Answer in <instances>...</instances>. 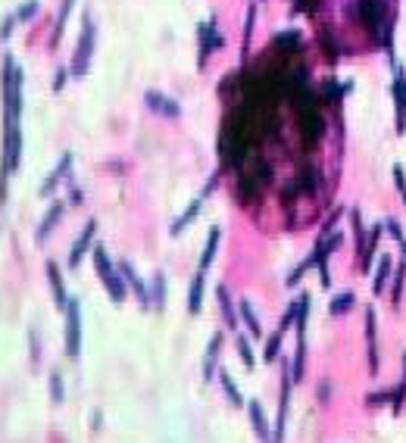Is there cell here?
<instances>
[{
    "label": "cell",
    "mask_w": 406,
    "mask_h": 443,
    "mask_svg": "<svg viewBox=\"0 0 406 443\" xmlns=\"http://www.w3.org/2000/svg\"><path fill=\"white\" fill-rule=\"evenodd\" d=\"M203 281H207V272L197 268V275H194V281H191V290H187V312L191 315H197L203 310Z\"/></svg>",
    "instance_id": "obj_20"
},
{
    "label": "cell",
    "mask_w": 406,
    "mask_h": 443,
    "mask_svg": "<svg viewBox=\"0 0 406 443\" xmlns=\"http://www.w3.org/2000/svg\"><path fill=\"white\" fill-rule=\"evenodd\" d=\"M50 400L57 403V406L66 400V387H62V375H60V371H50Z\"/></svg>",
    "instance_id": "obj_29"
},
{
    "label": "cell",
    "mask_w": 406,
    "mask_h": 443,
    "mask_svg": "<svg viewBox=\"0 0 406 443\" xmlns=\"http://www.w3.org/2000/svg\"><path fill=\"white\" fill-rule=\"evenodd\" d=\"M247 415H250V425H253L256 437H260L263 443H272L269 422H265V412H263V406H260V403H256V400H250V403H247Z\"/></svg>",
    "instance_id": "obj_16"
},
{
    "label": "cell",
    "mask_w": 406,
    "mask_h": 443,
    "mask_svg": "<svg viewBox=\"0 0 406 443\" xmlns=\"http://www.w3.org/2000/svg\"><path fill=\"white\" fill-rule=\"evenodd\" d=\"M13 26H16V16H10V19H4V28H0V38H10Z\"/></svg>",
    "instance_id": "obj_37"
},
{
    "label": "cell",
    "mask_w": 406,
    "mask_h": 443,
    "mask_svg": "<svg viewBox=\"0 0 406 443\" xmlns=\"http://www.w3.org/2000/svg\"><path fill=\"white\" fill-rule=\"evenodd\" d=\"M144 100H147V106H150L156 116H163V119H178V116H182V106H178L172 97H166V94H160V91H147Z\"/></svg>",
    "instance_id": "obj_8"
},
{
    "label": "cell",
    "mask_w": 406,
    "mask_h": 443,
    "mask_svg": "<svg viewBox=\"0 0 406 443\" xmlns=\"http://www.w3.org/2000/svg\"><path fill=\"white\" fill-rule=\"evenodd\" d=\"M356 306V297L353 294H338L328 303V315H334V319H341V315H347L350 310Z\"/></svg>",
    "instance_id": "obj_25"
},
{
    "label": "cell",
    "mask_w": 406,
    "mask_h": 443,
    "mask_svg": "<svg viewBox=\"0 0 406 443\" xmlns=\"http://www.w3.org/2000/svg\"><path fill=\"white\" fill-rule=\"evenodd\" d=\"M397 247H400V253H403V259H406V237H400V241H397Z\"/></svg>",
    "instance_id": "obj_39"
},
{
    "label": "cell",
    "mask_w": 406,
    "mask_h": 443,
    "mask_svg": "<svg viewBox=\"0 0 406 443\" xmlns=\"http://www.w3.org/2000/svg\"><path fill=\"white\" fill-rule=\"evenodd\" d=\"M238 315H241V325L247 328V334L260 340L263 337V325H260V315H256L253 306H250V300H241V303H238Z\"/></svg>",
    "instance_id": "obj_18"
},
{
    "label": "cell",
    "mask_w": 406,
    "mask_h": 443,
    "mask_svg": "<svg viewBox=\"0 0 406 443\" xmlns=\"http://www.w3.org/2000/svg\"><path fill=\"white\" fill-rule=\"evenodd\" d=\"M35 13H38V0H26V4H22L13 16H16V22H26V19H31Z\"/></svg>",
    "instance_id": "obj_33"
},
{
    "label": "cell",
    "mask_w": 406,
    "mask_h": 443,
    "mask_svg": "<svg viewBox=\"0 0 406 443\" xmlns=\"http://www.w3.org/2000/svg\"><path fill=\"white\" fill-rule=\"evenodd\" d=\"M222 47V35H219V26H216V16H209L207 22L200 26V69L207 66V60Z\"/></svg>",
    "instance_id": "obj_6"
},
{
    "label": "cell",
    "mask_w": 406,
    "mask_h": 443,
    "mask_svg": "<svg viewBox=\"0 0 406 443\" xmlns=\"http://www.w3.org/2000/svg\"><path fill=\"white\" fill-rule=\"evenodd\" d=\"M62 212H66V203H62V200H57V203H53V207H50V209H47V212H44L41 225H38V231H35V241H38V244H44V241H47V237H50V231H53V228H57V225H60Z\"/></svg>",
    "instance_id": "obj_12"
},
{
    "label": "cell",
    "mask_w": 406,
    "mask_h": 443,
    "mask_svg": "<svg viewBox=\"0 0 406 443\" xmlns=\"http://www.w3.org/2000/svg\"><path fill=\"white\" fill-rule=\"evenodd\" d=\"M119 272H122V278H125V288L135 290V300L147 310V306H150V290H147V284L141 281V275L135 272V266H131L128 259H122V263H119Z\"/></svg>",
    "instance_id": "obj_7"
},
{
    "label": "cell",
    "mask_w": 406,
    "mask_h": 443,
    "mask_svg": "<svg viewBox=\"0 0 406 443\" xmlns=\"http://www.w3.org/2000/svg\"><path fill=\"white\" fill-rule=\"evenodd\" d=\"M69 169H72V153H62L60 156V163H57V169L50 172V178L41 185V197H50L53 194V187L60 185V181H66L69 178Z\"/></svg>",
    "instance_id": "obj_15"
},
{
    "label": "cell",
    "mask_w": 406,
    "mask_h": 443,
    "mask_svg": "<svg viewBox=\"0 0 406 443\" xmlns=\"http://www.w3.org/2000/svg\"><path fill=\"white\" fill-rule=\"evenodd\" d=\"M216 378H219V384H222L225 397H229V400L234 403V406H247L244 397H241V390H238V384L231 381V375H229V371H222V368H219V371H216Z\"/></svg>",
    "instance_id": "obj_24"
},
{
    "label": "cell",
    "mask_w": 406,
    "mask_h": 443,
    "mask_svg": "<svg viewBox=\"0 0 406 443\" xmlns=\"http://www.w3.org/2000/svg\"><path fill=\"white\" fill-rule=\"evenodd\" d=\"M390 91H394V113H397V131H406V66L394 62V78H390Z\"/></svg>",
    "instance_id": "obj_4"
},
{
    "label": "cell",
    "mask_w": 406,
    "mask_h": 443,
    "mask_svg": "<svg viewBox=\"0 0 406 443\" xmlns=\"http://www.w3.org/2000/svg\"><path fill=\"white\" fill-rule=\"evenodd\" d=\"M369 403L378 406V403H390V390H381V393H369Z\"/></svg>",
    "instance_id": "obj_36"
},
{
    "label": "cell",
    "mask_w": 406,
    "mask_h": 443,
    "mask_svg": "<svg viewBox=\"0 0 406 443\" xmlns=\"http://www.w3.org/2000/svg\"><path fill=\"white\" fill-rule=\"evenodd\" d=\"M72 4H75V0H60V16H57V31H53V38H57V41H60L62 28H66V19H69V13H72Z\"/></svg>",
    "instance_id": "obj_30"
},
{
    "label": "cell",
    "mask_w": 406,
    "mask_h": 443,
    "mask_svg": "<svg viewBox=\"0 0 406 443\" xmlns=\"http://www.w3.org/2000/svg\"><path fill=\"white\" fill-rule=\"evenodd\" d=\"M303 368H307V331H297V353H294V366H291L294 384L303 381Z\"/></svg>",
    "instance_id": "obj_21"
},
{
    "label": "cell",
    "mask_w": 406,
    "mask_h": 443,
    "mask_svg": "<svg viewBox=\"0 0 406 443\" xmlns=\"http://www.w3.org/2000/svg\"><path fill=\"white\" fill-rule=\"evenodd\" d=\"M381 231H385V225L375 222V225L369 228V234H366V247H363V253H359V268H363V272H372V259H375V253H378Z\"/></svg>",
    "instance_id": "obj_10"
},
{
    "label": "cell",
    "mask_w": 406,
    "mask_h": 443,
    "mask_svg": "<svg viewBox=\"0 0 406 443\" xmlns=\"http://www.w3.org/2000/svg\"><path fill=\"white\" fill-rule=\"evenodd\" d=\"M347 219H350V231H353V247H356V253H363V247H366V225H363V212H359V207L356 209H350L347 212Z\"/></svg>",
    "instance_id": "obj_23"
},
{
    "label": "cell",
    "mask_w": 406,
    "mask_h": 443,
    "mask_svg": "<svg viewBox=\"0 0 406 443\" xmlns=\"http://www.w3.org/2000/svg\"><path fill=\"white\" fill-rule=\"evenodd\" d=\"M281 337H285V334H281V331H275V334H272L269 340H265V353H263V359H265V362H275V359H278Z\"/></svg>",
    "instance_id": "obj_31"
},
{
    "label": "cell",
    "mask_w": 406,
    "mask_h": 443,
    "mask_svg": "<svg viewBox=\"0 0 406 443\" xmlns=\"http://www.w3.org/2000/svg\"><path fill=\"white\" fill-rule=\"evenodd\" d=\"M66 75H69V72H57V78H53V91H62V84H66Z\"/></svg>",
    "instance_id": "obj_38"
},
{
    "label": "cell",
    "mask_w": 406,
    "mask_h": 443,
    "mask_svg": "<svg viewBox=\"0 0 406 443\" xmlns=\"http://www.w3.org/2000/svg\"><path fill=\"white\" fill-rule=\"evenodd\" d=\"M366 346H369V371H378V322H375V310H366Z\"/></svg>",
    "instance_id": "obj_9"
},
{
    "label": "cell",
    "mask_w": 406,
    "mask_h": 443,
    "mask_svg": "<svg viewBox=\"0 0 406 443\" xmlns=\"http://www.w3.org/2000/svg\"><path fill=\"white\" fill-rule=\"evenodd\" d=\"M403 403H406V362H403V375H400V381L390 387V409H394V412L400 415V412H403Z\"/></svg>",
    "instance_id": "obj_27"
},
{
    "label": "cell",
    "mask_w": 406,
    "mask_h": 443,
    "mask_svg": "<svg viewBox=\"0 0 406 443\" xmlns=\"http://www.w3.org/2000/svg\"><path fill=\"white\" fill-rule=\"evenodd\" d=\"M94 44H97V22H94L91 13H84L75 57H72V66H69V75H72V78H84V75H88V66H91V57H94Z\"/></svg>",
    "instance_id": "obj_2"
},
{
    "label": "cell",
    "mask_w": 406,
    "mask_h": 443,
    "mask_svg": "<svg viewBox=\"0 0 406 443\" xmlns=\"http://www.w3.org/2000/svg\"><path fill=\"white\" fill-rule=\"evenodd\" d=\"M216 185H219V172H216V175H213V178H209V185H207V187H203V191H200L197 197H194V203H191V207H187V209L182 212V216H178V219H175V225H172V234H182V231H185V228H187V225H191V222H194V219H197V212H200V207H203V203H207V197H209V194H213V191H216Z\"/></svg>",
    "instance_id": "obj_5"
},
{
    "label": "cell",
    "mask_w": 406,
    "mask_h": 443,
    "mask_svg": "<svg viewBox=\"0 0 406 443\" xmlns=\"http://www.w3.org/2000/svg\"><path fill=\"white\" fill-rule=\"evenodd\" d=\"M238 356H241V362H244L247 368H253V366H256L253 350H250V340H247V337H238Z\"/></svg>",
    "instance_id": "obj_32"
},
{
    "label": "cell",
    "mask_w": 406,
    "mask_h": 443,
    "mask_svg": "<svg viewBox=\"0 0 406 443\" xmlns=\"http://www.w3.org/2000/svg\"><path fill=\"white\" fill-rule=\"evenodd\" d=\"M219 350H222V334H213L209 337V346H207V356H203V378H216L219 371Z\"/></svg>",
    "instance_id": "obj_19"
},
{
    "label": "cell",
    "mask_w": 406,
    "mask_h": 443,
    "mask_svg": "<svg viewBox=\"0 0 406 443\" xmlns=\"http://www.w3.org/2000/svg\"><path fill=\"white\" fill-rule=\"evenodd\" d=\"M66 353L69 359L82 356V300L69 297L66 303Z\"/></svg>",
    "instance_id": "obj_3"
},
{
    "label": "cell",
    "mask_w": 406,
    "mask_h": 443,
    "mask_svg": "<svg viewBox=\"0 0 406 443\" xmlns=\"http://www.w3.org/2000/svg\"><path fill=\"white\" fill-rule=\"evenodd\" d=\"M403 281H406V263L403 266H397L394 268V275H390V284H394V288H390V303H400V297H403Z\"/></svg>",
    "instance_id": "obj_28"
},
{
    "label": "cell",
    "mask_w": 406,
    "mask_h": 443,
    "mask_svg": "<svg viewBox=\"0 0 406 443\" xmlns=\"http://www.w3.org/2000/svg\"><path fill=\"white\" fill-rule=\"evenodd\" d=\"M84 203V191L82 187H72V191H69V207H82Z\"/></svg>",
    "instance_id": "obj_35"
},
{
    "label": "cell",
    "mask_w": 406,
    "mask_h": 443,
    "mask_svg": "<svg viewBox=\"0 0 406 443\" xmlns=\"http://www.w3.org/2000/svg\"><path fill=\"white\" fill-rule=\"evenodd\" d=\"M47 281H50V290H53V303L66 310L69 290H66V281H62V272H60L57 263H47Z\"/></svg>",
    "instance_id": "obj_14"
},
{
    "label": "cell",
    "mask_w": 406,
    "mask_h": 443,
    "mask_svg": "<svg viewBox=\"0 0 406 443\" xmlns=\"http://www.w3.org/2000/svg\"><path fill=\"white\" fill-rule=\"evenodd\" d=\"M390 275H394V259H390L388 253H381L378 266H375V275H372V294H375V297H381V294L388 290Z\"/></svg>",
    "instance_id": "obj_13"
},
{
    "label": "cell",
    "mask_w": 406,
    "mask_h": 443,
    "mask_svg": "<svg viewBox=\"0 0 406 443\" xmlns=\"http://www.w3.org/2000/svg\"><path fill=\"white\" fill-rule=\"evenodd\" d=\"M94 268H97V278H100V284L106 288V294H109V300L113 303H122L125 300V278H122V272L113 266V259H109V253H106V247L104 244H97L94 247Z\"/></svg>",
    "instance_id": "obj_1"
},
{
    "label": "cell",
    "mask_w": 406,
    "mask_h": 443,
    "mask_svg": "<svg viewBox=\"0 0 406 443\" xmlns=\"http://www.w3.org/2000/svg\"><path fill=\"white\" fill-rule=\"evenodd\" d=\"M403 134H406V131H403Z\"/></svg>",
    "instance_id": "obj_40"
},
{
    "label": "cell",
    "mask_w": 406,
    "mask_h": 443,
    "mask_svg": "<svg viewBox=\"0 0 406 443\" xmlns=\"http://www.w3.org/2000/svg\"><path fill=\"white\" fill-rule=\"evenodd\" d=\"M94 234H97V222L91 219L88 225H84V231L75 237V244H72V253H69V266H72V268H75L78 263H82V256L91 250V244H94Z\"/></svg>",
    "instance_id": "obj_11"
},
{
    "label": "cell",
    "mask_w": 406,
    "mask_h": 443,
    "mask_svg": "<svg viewBox=\"0 0 406 443\" xmlns=\"http://www.w3.org/2000/svg\"><path fill=\"white\" fill-rule=\"evenodd\" d=\"M394 185H397V191H400L403 203H406V175H403V169H400V165L394 169Z\"/></svg>",
    "instance_id": "obj_34"
},
{
    "label": "cell",
    "mask_w": 406,
    "mask_h": 443,
    "mask_svg": "<svg viewBox=\"0 0 406 443\" xmlns=\"http://www.w3.org/2000/svg\"><path fill=\"white\" fill-rule=\"evenodd\" d=\"M219 241H222V228H209V237L203 244V253H200V272H207L216 259V250H219Z\"/></svg>",
    "instance_id": "obj_22"
},
{
    "label": "cell",
    "mask_w": 406,
    "mask_h": 443,
    "mask_svg": "<svg viewBox=\"0 0 406 443\" xmlns=\"http://www.w3.org/2000/svg\"><path fill=\"white\" fill-rule=\"evenodd\" d=\"M150 306H156V310L166 306V275H160V272H156L150 281Z\"/></svg>",
    "instance_id": "obj_26"
},
{
    "label": "cell",
    "mask_w": 406,
    "mask_h": 443,
    "mask_svg": "<svg viewBox=\"0 0 406 443\" xmlns=\"http://www.w3.org/2000/svg\"><path fill=\"white\" fill-rule=\"evenodd\" d=\"M216 297H219V310H222L225 325L234 331V328L241 325V315H238V310H234V303H231V297H229V288H225V284H219V288H216Z\"/></svg>",
    "instance_id": "obj_17"
}]
</instances>
